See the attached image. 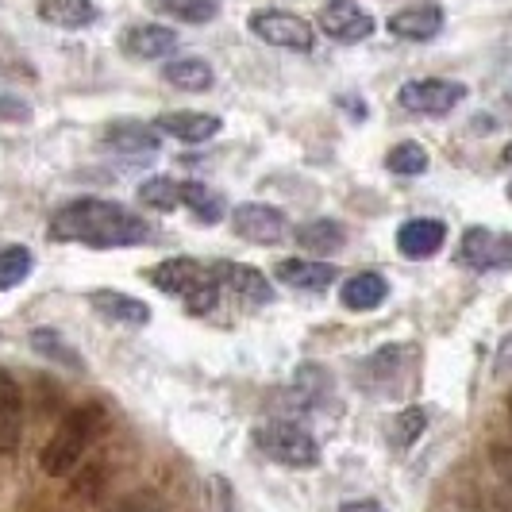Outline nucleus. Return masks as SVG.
I'll return each mask as SVG.
<instances>
[{
  "instance_id": "6e6552de",
  "label": "nucleus",
  "mask_w": 512,
  "mask_h": 512,
  "mask_svg": "<svg viewBox=\"0 0 512 512\" xmlns=\"http://www.w3.org/2000/svg\"><path fill=\"white\" fill-rule=\"evenodd\" d=\"M231 228L239 239L255 243V247H274L289 235V220L285 212H278L274 205H262V201H247V205H235L231 212Z\"/></svg>"
},
{
  "instance_id": "dca6fc26",
  "label": "nucleus",
  "mask_w": 512,
  "mask_h": 512,
  "mask_svg": "<svg viewBox=\"0 0 512 512\" xmlns=\"http://www.w3.org/2000/svg\"><path fill=\"white\" fill-rule=\"evenodd\" d=\"M274 278L289 289H305V293H324L335 285V266L328 262H308V258H282L274 266Z\"/></svg>"
},
{
  "instance_id": "412c9836",
  "label": "nucleus",
  "mask_w": 512,
  "mask_h": 512,
  "mask_svg": "<svg viewBox=\"0 0 512 512\" xmlns=\"http://www.w3.org/2000/svg\"><path fill=\"white\" fill-rule=\"evenodd\" d=\"M162 81L181 89V93H208L216 85V74L205 58H174L162 66Z\"/></svg>"
},
{
  "instance_id": "bb28decb",
  "label": "nucleus",
  "mask_w": 512,
  "mask_h": 512,
  "mask_svg": "<svg viewBox=\"0 0 512 512\" xmlns=\"http://www.w3.org/2000/svg\"><path fill=\"white\" fill-rule=\"evenodd\" d=\"M151 4L158 12L174 16V20H185V24H208V20H216V12H220L216 0H151Z\"/></svg>"
},
{
  "instance_id": "c9c22d12",
  "label": "nucleus",
  "mask_w": 512,
  "mask_h": 512,
  "mask_svg": "<svg viewBox=\"0 0 512 512\" xmlns=\"http://www.w3.org/2000/svg\"><path fill=\"white\" fill-rule=\"evenodd\" d=\"M505 197H509V201H512V181H509V185H505Z\"/></svg>"
},
{
  "instance_id": "1a4fd4ad",
  "label": "nucleus",
  "mask_w": 512,
  "mask_h": 512,
  "mask_svg": "<svg viewBox=\"0 0 512 512\" xmlns=\"http://www.w3.org/2000/svg\"><path fill=\"white\" fill-rule=\"evenodd\" d=\"M316 27L335 43H362L374 35V16L362 12L355 0H328L316 16Z\"/></svg>"
},
{
  "instance_id": "a878e982",
  "label": "nucleus",
  "mask_w": 512,
  "mask_h": 512,
  "mask_svg": "<svg viewBox=\"0 0 512 512\" xmlns=\"http://www.w3.org/2000/svg\"><path fill=\"white\" fill-rule=\"evenodd\" d=\"M424 428H428V409H420V405L401 409L393 416V424H389V443H393L397 451H405V447H412L416 439L424 436Z\"/></svg>"
},
{
  "instance_id": "ddd939ff",
  "label": "nucleus",
  "mask_w": 512,
  "mask_h": 512,
  "mask_svg": "<svg viewBox=\"0 0 512 512\" xmlns=\"http://www.w3.org/2000/svg\"><path fill=\"white\" fill-rule=\"evenodd\" d=\"M212 274L220 278V285H228L239 301H251V305H270V301H274V289L266 282V274H258L255 266L212 262Z\"/></svg>"
},
{
  "instance_id": "e433bc0d",
  "label": "nucleus",
  "mask_w": 512,
  "mask_h": 512,
  "mask_svg": "<svg viewBox=\"0 0 512 512\" xmlns=\"http://www.w3.org/2000/svg\"><path fill=\"white\" fill-rule=\"evenodd\" d=\"M509 412H512V393H509Z\"/></svg>"
},
{
  "instance_id": "f257e3e1",
  "label": "nucleus",
  "mask_w": 512,
  "mask_h": 512,
  "mask_svg": "<svg viewBox=\"0 0 512 512\" xmlns=\"http://www.w3.org/2000/svg\"><path fill=\"white\" fill-rule=\"evenodd\" d=\"M54 243H81V247H97V251H112V247H139L151 239V224L143 216H135L128 208L104 197H81L54 212L51 220Z\"/></svg>"
},
{
  "instance_id": "4be33fe9",
  "label": "nucleus",
  "mask_w": 512,
  "mask_h": 512,
  "mask_svg": "<svg viewBox=\"0 0 512 512\" xmlns=\"http://www.w3.org/2000/svg\"><path fill=\"white\" fill-rule=\"evenodd\" d=\"M297 243H301V251H308V255H335L347 243V228L335 224V220H312V224L297 228Z\"/></svg>"
},
{
  "instance_id": "39448f33",
  "label": "nucleus",
  "mask_w": 512,
  "mask_h": 512,
  "mask_svg": "<svg viewBox=\"0 0 512 512\" xmlns=\"http://www.w3.org/2000/svg\"><path fill=\"white\" fill-rule=\"evenodd\" d=\"M251 35L270 43V47H282V51H297L308 54L316 47V31L308 24L305 16L297 12H285V8H258L251 12Z\"/></svg>"
},
{
  "instance_id": "f8f14e48",
  "label": "nucleus",
  "mask_w": 512,
  "mask_h": 512,
  "mask_svg": "<svg viewBox=\"0 0 512 512\" xmlns=\"http://www.w3.org/2000/svg\"><path fill=\"white\" fill-rule=\"evenodd\" d=\"M89 305L97 308V316H104L108 324H120V328H143V324H151V305H143L131 293L93 289L89 293Z\"/></svg>"
},
{
  "instance_id": "9d476101",
  "label": "nucleus",
  "mask_w": 512,
  "mask_h": 512,
  "mask_svg": "<svg viewBox=\"0 0 512 512\" xmlns=\"http://www.w3.org/2000/svg\"><path fill=\"white\" fill-rule=\"evenodd\" d=\"M443 8L439 4H409V8H401V12H393L385 27H389V35L393 39H405V43H428V39H436L439 31H443Z\"/></svg>"
},
{
  "instance_id": "20e7f679",
  "label": "nucleus",
  "mask_w": 512,
  "mask_h": 512,
  "mask_svg": "<svg viewBox=\"0 0 512 512\" xmlns=\"http://www.w3.org/2000/svg\"><path fill=\"white\" fill-rule=\"evenodd\" d=\"M255 447L266 459L282 462L289 470H312L320 466V443L316 436L293 424V420H266L255 428Z\"/></svg>"
},
{
  "instance_id": "72a5a7b5",
  "label": "nucleus",
  "mask_w": 512,
  "mask_h": 512,
  "mask_svg": "<svg viewBox=\"0 0 512 512\" xmlns=\"http://www.w3.org/2000/svg\"><path fill=\"white\" fill-rule=\"evenodd\" d=\"M493 462H497V466L512 478V451L509 447H493Z\"/></svg>"
},
{
  "instance_id": "7c9ffc66",
  "label": "nucleus",
  "mask_w": 512,
  "mask_h": 512,
  "mask_svg": "<svg viewBox=\"0 0 512 512\" xmlns=\"http://www.w3.org/2000/svg\"><path fill=\"white\" fill-rule=\"evenodd\" d=\"M112 512H162L158 509V501H151L147 493H139V497H128V501H120Z\"/></svg>"
},
{
  "instance_id": "473e14b6",
  "label": "nucleus",
  "mask_w": 512,
  "mask_h": 512,
  "mask_svg": "<svg viewBox=\"0 0 512 512\" xmlns=\"http://www.w3.org/2000/svg\"><path fill=\"white\" fill-rule=\"evenodd\" d=\"M339 512H382V505L378 501H366V497H359V501H343V509Z\"/></svg>"
},
{
  "instance_id": "f3484780",
  "label": "nucleus",
  "mask_w": 512,
  "mask_h": 512,
  "mask_svg": "<svg viewBox=\"0 0 512 512\" xmlns=\"http://www.w3.org/2000/svg\"><path fill=\"white\" fill-rule=\"evenodd\" d=\"M124 51H128L131 58H139V62L170 58V54L178 51V31H170V27H162V24H139L124 35Z\"/></svg>"
},
{
  "instance_id": "aec40b11",
  "label": "nucleus",
  "mask_w": 512,
  "mask_h": 512,
  "mask_svg": "<svg viewBox=\"0 0 512 512\" xmlns=\"http://www.w3.org/2000/svg\"><path fill=\"white\" fill-rule=\"evenodd\" d=\"M97 4L93 0H39V20L62 31H81V27L97 24Z\"/></svg>"
},
{
  "instance_id": "f03ea898",
  "label": "nucleus",
  "mask_w": 512,
  "mask_h": 512,
  "mask_svg": "<svg viewBox=\"0 0 512 512\" xmlns=\"http://www.w3.org/2000/svg\"><path fill=\"white\" fill-rule=\"evenodd\" d=\"M104 420H108V412H104L97 401L77 405V409L66 412V416L58 420L54 436L47 439V443H43V451H39V466H43V474H51V478H66L77 462L85 459V451L93 447V439L104 432Z\"/></svg>"
},
{
  "instance_id": "393cba45",
  "label": "nucleus",
  "mask_w": 512,
  "mask_h": 512,
  "mask_svg": "<svg viewBox=\"0 0 512 512\" xmlns=\"http://www.w3.org/2000/svg\"><path fill=\"white\" fill-rule=\"evenodd\" d=\"M185 208H189L201 224H220V220H224V197L212 193L201 181H185Z\"/></svg>"
},
{
  "instance_id": "9b49d317",
  "label": "nucleus",
  "mask_w": 512,
  "mask_h": 512,
  "mask_svg": "<svg viewBox=\"0 0 512 512\" xmlns=\"http://www.w3.org/2000/svg\"><path fill=\"white\" fill-rule=\"evenodd\" d=\"M20 439H24V389L8 370H0V455H16Z\"/></svg>"
},
{
  "instance_id": "2f4dec72",
  "label": "nucleus",
  "mask_w": 512,
  "mask_h": 512,
  "mask_svg": "<svg viewBox=\"0 0 512 512\" xmlns=\"http://www.w3.org/2000/svg\"><path fill=\"white\" fill-rule=\"evenodd\" d=\"M497 370H512V332L501 339V347H497Z\"/></svg>"
},
{
  "instance_id": "c756f323",
  "label": "nucleus",
  "mask_w": 512,
  "mask_h": 512,
  "mask_svg": "<svg viewBox=\"0 0 512 512\" xmlns=\"http://www.w3.org/2000/svg\"><path fill=\"white\" fill-rule=\"evenodd\" d=\"M0 120H8V124H27V120H31V104L20 101V97H0Z\"/></svg>"
},
{
  "instance_id": "4468645a",
  "label": "nucleus",
  "mask_w": 512,
  "mask_h": 512,
  "mask_svg": "<svg viewBox=\"0 0 512 512\" xmlns=\"http://www.w3.org/2000/svg\"><path fill=\"white\" fill-rule=\"evenodd\" d=\"M154 128L170 135V139H178V143H208L212 135H220L224 124L212 112H162L154 120Z\"/></svg>"
},
{
  "instance_id": "b1692460",
  "label": "nucleus",
  "mask_w": 512,
  "mask_h": 512,
  "mask_svg": "<svg viewBox=\"0 0 512 512\" xmlns=\"http://www.w3.org/2000/svg\"><path fill=\"white\" fill-rule=\"evenodd\" d=\"M385 170L397 174V178H420L428 170V151L420 143L405 139V143H397L393 151L385 154Z\"/></svg>"
},
{
  "instance_id": "f704fd0d",
  "label": "nucleus",
  "mask_w": 512,
  "mask_h": 512,
  "mask_svg": "<svg viewBox=\"0 0 512 512\" xmlns=\"http://www.w3.org/2000/svg\"><path fill=\"white\" fill-rule=\"evenodd\" d=\"M501 162H505V166H512V143H505V151H501Z\"/></svg>"
},
{
  "instance_id": "cd10ccee",
  "label": "nucleus",
  "mask_w": 512,
  "mask_h": 512,
  "mask_svg": "<svg viewBox=\"0 0 512 512\" xmlns=\"http://www.w3.org/2000/svg\"><path fill=\"white\" fill-rule=\"evenodd\" d=\"M31 347L43 355V359H54V362H66L70 370H81V359H77V351L62 339V335L54 332V328H39V332L31 335Z\"/></svg>"
},
{
  "instance_id": "2eb2a0df",
  "label": "nucleus",
  "mask_w": 512,
  "mask_h": 512,
  "mask_svg": "<svg viewBox=\"0 0 512 512\" xmlns=\"http://www.w3.org/2000/svg\"><path fill=\"white\" fill-rule=\"evenodd\" d=\"M447 239V224L443 220H428V216H416L405 220L397 228V251L405 258H432Z\"/></svg>"
},
{
  "instance_id": "423d86ee",
  "label": "nucleus",
  "mask_w": 512,
  "mask_h": 512,
  "mask_svg": "<svg viewBox=\"0 0 512 512\" xmlns=\"http://www.w3.org/2000/svg\"><path fill=\"white\" fill-rule=\"evenodd\" d=\"M466 101V85L447 77H416L397 89V104L412 116H447Z\"/></svg>"
},
{
  "instance_id": "0eeeda50",
  "label": "nucleus",
  "mask_w": 512,
  "mask_h": 512,
  "mask_svg": "<svg viewBox=\"0 0 512 512\" xmlns=\"http://www.w3.org/2000/svg\"><path fill=\"white\" fill-rule=\"evenodd\" d=\"M459 266L466 270H512V235L505 231H489V228H466L459 239Z\"/></svg>"
},
{
  "instance_id": "a211bd4d",
  "label": "nucleus",
  "mask_w": 512,
  "mask_h": 512,
  "mask_svg": "<svg viewBox=\"0 0 512 512\" xmlns=\"http://www.w3.org/2000/svg\"><path fill=\"white\" fill-rule=\"evenodd\" d=\"M158 135L162 131L154 128V124H112V128L104 131V147L124 154V158H147V154L162 147Z\"/></svg>"
},
{
  "instance_id": "6ab92c4d",
  "label": "nucleus",
  "mask_w": 512,
  "mask_h": 512,
  "mask_svg": "<svg viewBox=\"0 0 512 512\" xmlns=\"http://www.w3.org/2000/svg\"><path fill=\"white\" fill-rule=\"evenodd\" d=\"M385 297H389V282L374 270H362L355 278H347L339 289V301L351 312H374V308L385 305Z\"/></svg>"
},
{
  "instance_id": "7ed1b4c3",
  "label": "nucleus",
  "mask_w": 512,
  "mask_h": 512,
  "mask_svg": "<svg viewBox=\"0 0 512 512\" xmlns=\"http://www.w3.org/2000/svg\"><path fill=\"white\" fill-rule=\"evenodd\" d=\"M147 282L185 301L189 312L216 308V293H220V278L212 274V266H201L197 258H166L154 270H147Z\"/></svg>"
},
{
  "instance_id": "5701e85b",
  "label": "nucleus",
  "mask_w": 512,
  "mask_h": 512,
  "mask_svg": "<svg viewBox=\"0 0 512 512\" xmlns=\"http://www.w3.org/2000/svg\"><path fill=\"white\" fill-rule=\"evenodd\" d=\"M135 201L151 212H178L185 208V181L178 178H151L135 189Z\"/></svg>"
},
{
  "instance_id": "c85d7f7f",
  "label": "nucleus",
  "mask_w": 512,
  "mask_h": 512,
  "mask_svg": "<svg viewBox=\"0 0 512 512\" xmlns=\"http://www.w3.org/2000/svg\"><path fill=\"white\" fill-rule=\"evenodd\" d=\"M31 251L27 247H4L0 251V293L4 289H16L20 282H27V274H31Z\"/></svg>"
}]
</instances>
